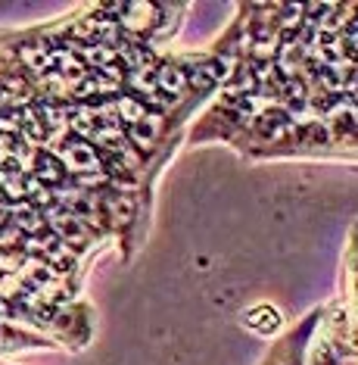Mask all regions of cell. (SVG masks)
I'll use <instances>...</instances> for the list:
<instances>
[{
  "label": "cell",
  "mask_w": 358,
  "mask_h": 365,
  "mask_svg": "<svg viewBox=\"0 0 358 365\" xmlns=\"http://www.w3.org/2000/svg\"><path fill=\"white\" fill-rule=\"evenodd\" d=\"M25 247H28V253L41 256V259H44V265H53L56 272H69L72 265H75L72 250H69V247H65L56 235H50V237H31Z\"/></svg>",
  "instance_id": "cell-1"
},
{
  "label": "cell",
  "mask_w": 358,
  "mask_h": 365,
  "mask_svg": "<svg viewBox=\"0 0 358 365\" xmlns=\"http://www.w3.org/2000/svg\"><path fill=\"white\" fill-rule=\"evenodd\" d=\"M103 13H122L119 22L128 31H147L156 22V4H140V0H131V4H106L100 6Z\"/></svg>",
  "instance_id": "cell-2"
},
{
  "label": "cell",
  "mask_w": 358,
  "mask_h": 365,
  "mask_svg": "<svg viewBox=\"0 0 358 365\" xmlns=\"http://www.w3.org/2000/svg\"><path fill=\"white\" fill-rule=\"evenodd\" d=\"M44 219L53 225L56 231V237H63V240H72V244H85L88 240V228H85V222L78 219L75 212L69 210H63V206H56V210H50Z\"/></svg>",
  "instance_id": "cell-3"
},
{
  "label": "cell",
  "mask_w": 358,
  "mask_h": 365,
  "mask_svg": "<svg viewBox=\"0 0 358 365\" xmlns=\"http://www.w3.org/2000/svg\"><path fill=\"white\" fill-rule=\"evenodd\" d=\"M231 72V66L228 60H203V63H194L190 69H184V81L194 91H209L215 81H219L221 76H228Z\"/></svg>",
  "instance_id": "cell-4"
},
{
  "label": "cell",
  "mask_w": 358,
  "mask_h": 365,
  "mask_svg": "<svg viewBox=\"0 0 358 365\" xmlns=\"http://www.w3.org/2000/svg\"><path fill=\"white\" fill-rule=\"evenodd\" d=\"M153 78H156V91H162V101H181V94H184V88H187L181 66L162 63L159 69H153Z\"/></svg>",
  "instance_id": "cell-5"
},
{
  "label": "cell",
  "mask_w": 358,
  "mask_h": 365,
  "mask_svg": "<svg viewBox=\"0 0 358 365\" xmlns=\"http://www.w3.org/2000/svg\"><path fill=\"white\" fill-rule=\"evenodd\" d=\"M63 163L65 169L72 172H97L100 169V156L90 144H85V140H72V144L63 147Z\"/></svg>",
  "instance_id": "cell-6"
},
{
  "label": "cell",
  "mask_w": 358,
  "mask_h": 365,
  "mask_svg": "<svg viewBox=\"0 0 358 365\" xmlns=\"http://www.w3.org/2000/svg\"><path fill=\"white\" fill-rule=\"evenodd\" d=\"M259 131L265 138H271V140H284V138H290L296 131V125L290 122V115H287V110H262L259 113Z\"/></svg>",
  "instance_id": "cell-7"
},
{
  "label": "cell",
  "mask_w": 358,
  "mask_h": 365,
  "mask_svg": "<svg viewBox=\"0 0 358 365\" xmlns=\"http://www.w3.org/2000/svg\"><path fill=\"white\" fill-rule=\"evenodd\" d=\"M125 81H128V88L135 91L137 97H147L149 103H159L162 97L156 94V78H153V69H131L128 76H125Z\"/></svg>",
  "instance_id": "cell-8"
},
{
  "label": "cell",
  "mask_w": 358,
  "mask_h": 365,
  "mask_svg": "<svg viewBox=\"0 0 358 365\" xmlns=\"http://www.w3.org/2000/svg\"><path fill=\"white\" fill-rule=\"evenodd\" d=\"M35 169H38V181H41V185H60L63 175H65V169L50 153H38L35 156Z\"/></svg>",
  "instance_id": "cell-9"
},
{
  "label": "cell",
  "mask_w": 358,
  "mask_h": 365,
  "mask_svg": "<svg viewBox=\"0 0 358 365\" xmlns=\"http://www.w3.org/2000/svg\"><path fill=\"white\" fill-rule=\"evenodd\" d=\"M22 63L28 66L31 72H50V56H47V47L44 41H31V44L22 47Z\"/></svg>",
  "instance_id": "cell-10"
},
{
  "label": "cell",
  "mask_w": 358,
  "mask_h": 365,
  "mask_svg": "<svg viewBox=\"0 0 358 365\" xmlns=\"http://www.w3.org/2000/svg\"><path fill=\"white\" fill-rule=\"evenodd\" d=\"M13 225L19 228V231H28V235H41L44 225H47V219L38 210H31V206H19V210H16Z\"/></svg>",
  "instance_id": "cell-11"
},
{
  "label": "cell",
  "mask_w": 358,
  "mask_h": 365,
  "mask_svg": "<svg viewBox=\"0 0 358 365\" xmlns=\"http://www.w3.org/2000/svg\"><path fill=\"white\" fill-rule=\"evenodd\" d=\"M97 140L103 150H112V153H122L125 150V135H122V128L119 125H97V131L90 135Z\"/></svg>",
  "instance_id": "cell-12"
},
{
  "label": "cell",
  "mask_w": 358,
  "mask_h": 365,
  "mask_svg": "<svg viewBox=\"0 0 358 365\" xmlns=\"http://www.w3.org/2000/svg\"><path fill=\"white\" fill-rule=\"evenodd\" d=\"M159 128H162V119H159V115H156V113H147L144 119H140L137 125H135V131H131V135H135V140H137L140 147H149V144L156 140V135H159Z\"/></svg>",
  "instance_id": "cell-13"
},
{
  "label": "cell",
  "mask_w": 358,
  "mask_h": 365,
  "mask_svg": "<svg viewBox=\"0 0 358 365\" xmlns=\"http://www.w3.org/2000/svg\"><path fill=\"white\" fill-rule=\"evenodd\" d=\"M106 91H115V81L106 76H85L75 88V97H103Z\"/></svg>",
  "instance_id": "cell-14"
},
{
  "label": "cell",
  "mask_w": 358,
  "mask_h": 365,
  "mask_svg": "<svg viewBox=\"0 0 358 365\" xmlns=\"http://www.w3.org/2000/svg\"><path fill=\"white\" fill-rule=\"evenodd\" d=\"M246 322L253 325L256 331H278V325H280V315H278V309H271V306H259V309H253L246 315Z\"/></svg>",
  "instance_id": "cell-15"
},
{
  "label": "cell",
  "mask_w": 358,
  "mask_h": 365,
  "mask_svg": "<svg viewBox=\"0 0 358 365\" xmlns=\"http://www.w3.org/2000/svg\"><path fill=\"white\" fill-rule=\"evenodd\" d=\"M115 113L122 115V122H128V125H137V122L147 115V106L140 103L137 97H119V101H115Z\"/></svg>",
  "instance_id": "cell-16"
},
{
  "label": "cell",
  "mask_w": 358,
  "mask_h": 365,
  "mask_svg": "<svg viewBox=\"0 0 358 365\" xmlns=\"http://www.w3.org/2000/svg\"><path fill=\"white\" fill-rule=\"evenodd\" d=\"M81 53H85V60L90 66H97V69H106V66L115 63V51L106 44H81Z\"/></svg>",
  "instance_id": "cell-17"
},
{
  "label": "cell",
  "mask_w": 358,
  "mask_h": 365,
  "mask_svg": "<svg viewBox=\"0 0 358 365\" xmlns=\"http://www.w3.org/2000/svg\"><path fill=\"white\" fill-rule=\"evenodd\" d=\"M69 119H72V128L78 131V135H94V131H97V113H94V110H88V106L75 110Z\"/></svg>",
  "instance_id": "cell-18"
},
{
  "label": "cell",
  "mask_w": 358,
  "mask_h": 365,
  "mask_svg": "<svg viewBox=\"0 0 358 365\" xmlns=\"http://www.w3.org/2000/svg\"><path fill=\"white\" fill-rule=\"evenodd\" d=\"M299 60H302V47L293 44V41H287V44H284V56H280V69H284L287 76H290V72L296 69Z\"/></svg>",
  "instance_id": "cell-19"
},
{
  "label": "cell",
  "mask_w": 358,
  "mask_h": 365,
  "mask_svg": "<svg viewBox=\"0 0 358 365\" xmlns=\"http://www.w3.org/2000/svg\"><path fill=\"white\" fill-rule=\"evenodd\" d=\"M19 237V228L16 225H10V228H4L0 231V247H6V244H13V240Z\"/></svg>",
  "instance_id": "cell-20"
},
{
  "label": "cell",
  "mask_w": 358,
  "mask_h": 365,
  "mask_svg": "<svg viewBox=\"0 0 358 365\" xmlns=\"http://www.w3.org/2000/svg\"><path fill=\"white\" fill-rule=\"evenodd\" d=\"M0 222H4V210H0Z\"/></svg>",
  "instance_id": "cell-21"
}]
</instances>
